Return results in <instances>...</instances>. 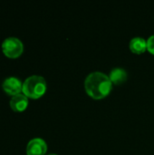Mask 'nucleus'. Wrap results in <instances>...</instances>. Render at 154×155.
I'll use <instances>...</instances> for the list:
<instances>
[{
    "label": "nucleus",
    "instance_id": "nucleus-2",
    "mask_svg": "<svg viewBox=\"0 0 154 155\" xmlns=\"http://www.w3.org/2000/svg\"><path fill=\"white\" fill-rule=\"evenodd\" d=\"M47 84L45 79L41 75H31L23 83L22 93L27 97L37 99L43 96L46 91Z\"/></svg>",
    "mask_w": 154,
    "mask_h": 155
},
{
    "label": "nucleus",
    "instance_id": "nucleus-7",
    "mask_svg": "<svg viewBox=\"0 0 154 155\" xmlns=\"http://www.w3.org/2000/svg\"><path fill=\"white\" fill-rule=\"evenodd\" d=\"M109 77L113 84H121L127 80L128 74L124 68L122 67H114L111 70L109 74Z\"/></svg>",
    "mask_w": 154,
    "mask_h": 155
},
{
    "label": "nucleus",
    "instance_id": "nucleus-1",
    "mask_svg": "<svg viewBox=\"0 0 154 155\" xmlns=\"http://www.w3.org/2000/svg\"><path fill=\"white\" fill-rule=\"evenodd\" d=\"M86 93L94 99H101L107 96L113 88V83L106 74L95 71L90 73L84 81Z\"/></svg>",
    "mask_w": 154,
    "mask_h": 155
},
{
    "label": "nucleus",
    "instance_id": "nucleus-10",
    "mask_svg": "<svg viewBox=\"0 0 154 155\" xmlns=\"http://www.w3.org/2000/svg\"><path fill=\"white\" fill-rule=\"evenodd\" d=\"M47 155H58V154H56V153H49V154H47Z\"/></svg>",
    "mask_w": 154,
    "mask_h": 155
},
{
    "label": "nucleus",
    "instance_id": "nucleus-9",
    "mask_svg": "<svg viewBox=\"0 0 154 155\" xmlns=\"http://www.w3.org/2000/svg\"><path fill=\"white\" fill-rule=\"evenodd\" d=\"M147 50L154 54V35H152L147 39Z\"/></svg>",
    "mask_w": 154,
    "mask_h": 155
},
{
    "label": "nucleus",
    "instance_id": "nucleus-5",
    "mask_svg": "<svg viewBox=\"0 0 154 155\" xmlns=\"http://www.w3.org/2000/svg\"><path fill=\"white\" fill-rule=\"evenodd\" d=\"M47 151V144L42 138L32 139L26 146L27 155H44Z\"/></svg>",
    "mask_w": 154,
    "mask_h": 155
},
{
    "label": "nucleus",
    "instance_id": "nucleus-6",
    "mask_svg": "<svg viewBox=\"0 0 154 155\" xmlns=\"http://www.w3.org/2000/svg\"><path fill=\"white\" fill-rule=\"evenodd\" d=\"M10 107L14 112L21 113L24 112L28 106V98L24 94L15 95L10 100Z\"/></svg>",
    "mask_w": 154,
    "mask_h": 155
},
{
    "label": "nucleus",
    "instance_id": "nucleus-3",
    "mask_svg": "<svg viewBox=\"0 0 154 155\" xmlns=\"http://www.w3.org/2000/svg\"><path fill=\"white\" fill-rule=\"evenodd\" d=\"M3 54L11 59H15L19 57L24 51V45L21 40L16 37H8L2 43Z\"/></svg>",
    "mask_w": 154,
    "mask_h": 155
},
{
    "label": "nucleus",
    "instance_id": "nucleus-8",
    "mask_svg": "<svg viewBox=\"0 0 154 155\" xmlns=\"http://www.w3.org/2000/svg\"><path fill=\"white\" fill-rule=\"evenodd\" d=\"M129 46L133 53L142 54L147 49V40L142 36H134L131 39Z\"/></svg>",
    "mask_w": 154,
    "mask_h": 155
},
{
    "label": "nucleus",
    "instance_id": "nucleus-4",
    "mask_svg": "<svg viewBox=\"0 0 154 155\" xmlns=\"http://www.w3.org/2000/svg\"><path fill=\"white\" fill-rule=\"evenodd\" d=\"M2 89L5 94L11 95L12 97L22 93L23 90V84L22 82L16 77H8L6 78L2 84Z\"/></svg>",
    "mask_w": 154,
    "mask_h": 155
}]
</instances>
